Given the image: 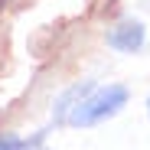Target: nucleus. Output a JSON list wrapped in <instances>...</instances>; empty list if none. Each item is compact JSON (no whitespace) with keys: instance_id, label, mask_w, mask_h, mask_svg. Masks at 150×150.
<instances>
[{"instance_id":"1","label":"nucleus","mask_w":150,"mask_h":150,"mask_svg":"<svg viewBox=\"0 0 150 150\" xmlns=\"http://www.w3.org/2000/svg\"><path fill=\"white\" fill-rule=\"evenodd\" d=\"M124 105H127V88L124 85L91 88L82 101L72 108V114L65 117V124H72V127H91V124H101V121L114 117Z\"/></svg>"},{"instance_id":"2","label":"nucleus","mask_w":150,"mask_h":150,"mask_svg":"<svg viewBox=\"0 0 150 150\" xmlns=\"http://www.w3.org/2000/svg\"><path fill=\"white\" fill-rule=\"evenodd\" d=\"M147 39V30L140 20H121L117 26L108 30V46L117 49V52H137Z\"/></svg>"},{"instance_id":"3","label":"nucleus","mask_w":150,"mask_h":150,"mask_svg":"<svg viewBox=\"0 0 150 150\" xmlns=\"http://www.w3.org/2000/svg\"><path fill=\"white\" fill-rule=\"evenodd\" d=\"M91 88H95V82H79V85L65 88V91L56 98V111H52V114H56V124H65V117L72 114V108L79 105V101H82V98H85Z\"/></svg>"},{"instance_id":"4","label":"nucleus","mask_w":150,"mask_h":150,"mask_svg":"<svg viewBox=\"0 0 150 150\" xmlns=\"http://www.w3.org/2000/svg\"><path fill=\"white\" fill-rule=\"evenodd\" d=\"M147 111H150V101H147Z\"/></svg>"}]
</instances>
